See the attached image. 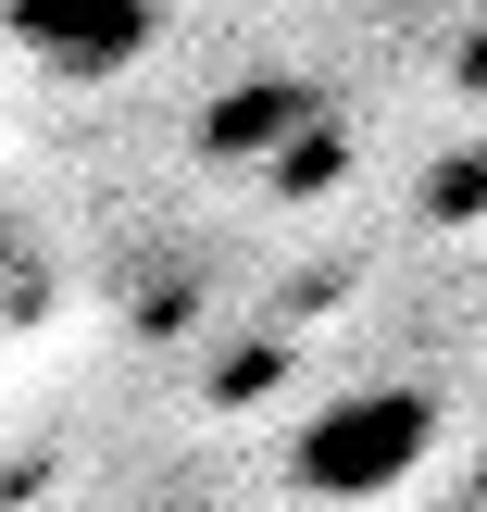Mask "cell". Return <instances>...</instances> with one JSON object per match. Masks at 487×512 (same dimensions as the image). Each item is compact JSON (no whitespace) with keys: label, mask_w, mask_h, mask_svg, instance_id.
Returning <instances> with one entry per match:
<instances>
[{"label":"cell","mask_w":487,"mask_h":512,"mask_svg":"<svg viewBox=\"0 0 487 512\" xmlns=\"http://www.w3.org/2000/svg\"><path fill=\"white\" fill-rule=\"evenodd\" d=\"M300 488H325V500H388L413 463H438V400L425 388H350V400H325L313 425H300Z\"/></svg>","instance_id":"6da1fadb"},{"label":"cell","mask_w":487,"mask_h":512,"mask_svg":"<svg viewBox=\"0 0 487 512\" xmlns=\"http://www.w3.org/2000/svg\"><path fill=\"white\" fill-rule=\"evenodd\" d=\"M0 25H13V50H25V63L125 75V63L150 50V25H163V13H150V0H13Z\"/></svg>","instance_id":"7a4b0ae2"},{"label":"cell","mask_w":487,"mask_h":512,"mask_svg":"<svg viewBox=\"0 0 487 512\" xmlns=\"http://www.w3.org/2000/svg\"><path fill=\"white\" fill-rule=\"evenodd\" d=\"M300 113H313V100H300V88H238V100H225V113H213V150H263V138H288Z\"/></svg>","instance_id":"3957f363"},{"label":"cell","mask_w":487,"mask_h":512,"mask_svg":"<svg viewBox=\"0 0 487 512\" xmlns=\"http://www.w3.org/2000/svg\"><path fill=\"white\" fill-rule=\"evenodd\" d=\"M463 88H475V100H487V38H463Z\"/></svg>","instance_id":"277c9868"}]
</instances>
